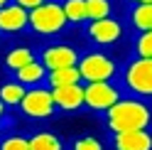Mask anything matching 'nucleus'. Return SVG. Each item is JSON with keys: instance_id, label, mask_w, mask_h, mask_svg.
Returning a JSON list of instances; mask_svg holds the SVG:
<instances>
[{"instance_id": "nucleus-11", "label": "nucleus", "mask_w": 152, "mask_h": 150, "mask_svg": "<svg viewBox=\"0 0 152 150\" xmlns=\"http://www.w3.org/2000/svg\"><path fill=\"white\" fill-rule=\"evenodd\" d=\"M113 148L115 150H152V130L137 128V130H123V133H110Z\"/></svg>"}, {"instance_id": "nucleus-13", "label": "nucleus", "mask_w": 152, "mask_h": 150, "mask_svg": "<svg viewBox=\"0 0 152 150\" xmlns=\"http://www.w3.org/2000/svg\"><path fill=\"white\" fill-rule=\"evenodd\" d=\"M47 76H49V69L44 67L42 59H34L32 64H27V67L17 69V71L12 74V79L22 81L27 89H30V86H42V84H47Z\"/></svg>"}, {"instance_id": "nucleus-19", "label": "nucleus", "mask_w": 152, "mask_h": 150, "mask_svg": "<svg viewBox=\"0 0 152 150\" xmlns=\"http://www.w3.org/2000/svg\"><path fill=\"white\" fill-rule=\"evenodd\" d=\"M88 5V20H103L113 15V0H86Z\"/></svg>"}, {"instance_id": "nucleus-2", "label": "nucleus", "mask_w": 152, "mask_h": 150, "mask_svg": "<svg viewBox=\"0 0 152 150\" xmlns=\"http://www.w3.org/2000/svg\"><path fill=\"white\" fill-rule=\"evenodd\" d=\"M120 89L152 101V57L135 54L120 67Z\"/></svg>"}, {"instance_id": "nucleus-17", "label": "nucleus", "mask_w": 152, "mask_h": 150, "mask_svg": "<svg viewBox=\"0 0 152 150\" xmlns=\"http://www.w3.org/2000/svg\"><path fill=\"white\" fill-rule=\"evenodd\" d=\"M61 5H64V12H66V17H69L71 25L83 27L88 22V5H86V0H61Z\"/></svg>"}, {"instance_id": "nucleus-5", "label": "nucleus", "mask_w": 152, "mask_h": 150, "mask_svg": "<svg viewBox=\"0 0 152 150\" xmlns=\"http://www.w3.org/2000/svg\"><path fill=\"white\" fill-rule=\"evenodd\" d=\"M20 113L30 121H44V118H52L56 111V101H54V93L49 84H42V86H30L27 89V96L22 99L20 104Z\"/></svg>"}, {"instance_id": "nucleus-9", "label": "nucleus", "mask_w": 152, "mask_h": 150, "mask_svg": "<svg viewBox=\"0 0 152 150\" xmlns=\"http://www.w3.org/2000/svg\"><path fill=\"white\" fill-rule=\"evenodd\" d=\"M52 93H54L56 108H59L61 113H76V111L86 108V84L83 81L56 86V89H52Z\"/></svg>"}, {"instance_id": "nucleus-16", "label": "nucleus", "mask_w": 152, "mask_h": 150, "mask_svg": "<svg viewBox=\"0 0 152 150\" xmlns=\"http://www.w3.org/2000/svg\"><path fill=\"white\" fill-rule=\"evenodd\" d=\"M79 81H83L79 64H76V67H64V69H52L49 76H47V84H49L52 89L66 86V84H79Z\"/></svg>"}, {"instance_id": "nucleus-6", "label": "nucleus", "mask_w": 152, "mask_h": 150, "mask_svg": "<svg viewBox=\"0 0 152 150\" xmlns=\"http://www.w3.org/2000/svg\"><path fill=\"white\" fill-rule=\"evenodd\" d=\"M83 35H86V40L91 44L106 49V47L120 44V40L125 37V25H123V20L115 17V15L103 17V20H88L83 25Z\"/></svg>"}, {"instance_id": "nucleus-23", "label": "nucleus", "mask_w": 152, "mask_h": 150, "mask_svg": "<svg viewBox=\"0 0 152 150\" xmlns=\"http://www.w3.org/2000/svg\"><path fill=\"white\" fill-rule=\"evenodd\" d=\"M17 5H22V7H27V10H34V7H39L44 0H15Z\"/></svg>"}, {"instance_id": "nucleus-22", "label": "nucleus", "mask_w": 152, "mask_h": 150, "mask_svg": "<svg viewBox=\"0 0 152 150\" xmlns=\"http://www.w3.org/2000/svg\"><path fill=\"white\" fill-rule=\"evenodd\" d=\"M71 148L74 150H103V143H101L98 138H93V135H83L79 140H74Z\"/></svg>"}, {"instance_id": "nucleus-3", "label": "nucleus", "mask_w": 152, "mask_h": 150, "mask_svg": "<svg viewBox=\"0 0 152 150\" xmlns=\"http://www.w3.org/2000/svg\"><path fill=\"white\" fill-rule=\"evenodd\" d=\"M69 17L64 12V5L49 0V3H42L39 7L30 10V30L37 37H44V40H52V37H59L61 32H66L69 27Z\"/></svg>"}, {"instance_id": "nucleus-1", "label": "nucleus", "mask_w": 152, "mask_h": 150, "mask_svg": "<svg viewBox=\"0 0 152 150\" xmlns=\"http://www.w3.org/2000/svg\"><path fill=\"white\" fill-rule=\"evenodd\" d=\"M108 133H123V130H137V128H152V106L147 99L140 96H120L106 113H103Z\"/></svg>"}, {"instance_id": "nucleus-7", "label": "nucleus", "mask_w": 152, "mask_h": 150, "mask_svg": "<svg viewBox=\"0 0 152 150\" xmlns=\"http://www.w3.org/2000/svg\"><path fill=\"white\" fill-rule=\"evenodd\" d=\"M86 84V108L93 113H106V111L123 96V89L110 81H83Z\"/></svg>"}, {"instance_id": "nucleus-12", "label": "nucleus", "mask_w": 152, "mask_h": 150, "mask_svg": "<svg viewBox=\"0 0 152 150\" xmlns=\"http://www.w3.org/2000/svg\"><path fill=\"white\" fill-rule=\"evenodd\" d=\"M34 59H39V52H37V49L25 47V44H15V47H10V49L5 52V62H3V64H5V71L15 74L17 69L32 64Z\"/></svg>"}, {"instance_id": "nucleus-18", "label": "nucleus", "mask_w": 152, "mask_h": 150, "mask_svg": "<svg viewBox=\"0 0 152 150\" xmlns=\"http://www.w3.org/2000/svg\"><path fill=\"white\" fill-rule=\"evenodd\" d=\"M30 145H32V150H61L64 148L61 138L56 133H52V130H37V133H32Z\"/></svg>"}, {"instance_id": "nucleus-15", "label": "nucleus", "mask_w": 152, "mask_h": 150, "mask_svg": "<svg viewBox=\"0 0 152 150\" xmlns=\"http://www.w3.org/2000/svg\"><path fill=\"white\" fill-rule=\"evenodd\" d=\"M27 96V86L17 79H7L0 89V101L7 106V108H20L22 99Z\"/></svg>"}, {"instance_id": "nucleus-20", "label": "nucleus", "mask_w": 152, "mask_h": 150, "mask_svg": "<svg viewBox=\"0 0 152 150\" xmlns=\"http://www.w3.org/2000/svg\"><path fill=\"white\" fill-rule=\"evenodd\" d=\"M0 148L3 150H32L30 145V135H5L0 140Z\"/></svg>"}, {"instance_id": "nucleus-14", "label": "nucleus", "mask_w": 152, "mask_h": 150, "mask_svg": "<svg viewBox=\"0 0 152 150\" xmlns=\"http://www.w3.org/2000/svg\"><path fill=\"white\" fill-rule=\"evenodd\" d=\"M128 22L135 32H150L152 30V3H137L130 5Z\"/></svg>"}, {"instance_id": "nucleus-8", "label": "nucleus", "mask_w": 152, "mask_h": 150, "mask_svg": "<svg viewBox=\"0 0 152 150\" xmlns=\"http://www.w3.org/2000/svg\"><path fill=\"white\" fill-rule=\"evenodd\" d=\"M39 59L44 62L47 69H64V67H76L81 59L79 47H74L69 42H49L39 49Z\"/></svg>"}, {"instance_id": "nucleus-25", "label": "nucleus", "mask_w": 152, "mask_h": 150, "mask_svg": "<svg viewBox=\"0 0 152 150\" xmlns=\"http://www.w3.org/2000/svg\"><path fill=\"white\" fill-rule=\"evenodd\" d=\"M44 3H49V0H44Z\"/></svg>"}, {"instance_id": "nucleus-10", "label": "nucleus", "mask_w": 152, "mask_h": 150, "mask_svg": "<svg viewBox=\"0 0 152 150\" xmlns=\"http://www.w3.org/2000/svg\"><path fill=\"white\" fill-rule=\"evenodd\" d=\"M0 30L3 35H22L30 30V10L17 3L0 7Z\"/></svg>"}, {"instance_id": "nucleus-4", "label": "nucleus", "mask_w": 152, "mask_h": 150, "mask_svg": "<svg viewBox=\"0 0 152 150\" xmlns=\"http://www.w3.org/2000/svg\"><path fill=\"white\" fill-rule=\"evenodd\" d=\"M79 69H81L83 81H110V79L120 76V64L115 62V57L103 52L101 47L81 54Z\"/></svg>"}, {"instance_id": "nucleus-21", "label": "nucleus", "mask_w": 152, "mask_h": 150, "mask_svg": "<svg viewBox=\"0 0 152 150\" xmlns=\"http://www.w3.org/2000/svg\"><path fill=\"white\" fill-rule=\"evenodd\" d=\"M132 52L140 54V57H152V30L150 32H137Z\"/></svg>"}, {"instance_id": "nucleus-24", "label": "nucleus", "mask_w": 152, "mask_h": 150, "mask_svg": "<svg viewBox=\"0 0 152 150\" xmlns=\"http://www.w3.org/2000/svg\"><path fill=\"white\" fill-rule=\"evenodd\" d=\"M128 5H137V3H152V0H125Z\"/></svg>"}]
</instances>
